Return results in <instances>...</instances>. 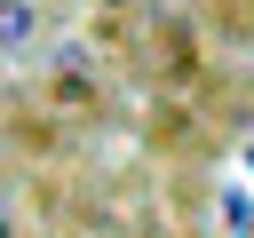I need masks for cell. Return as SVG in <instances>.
<instances>
[{
    "label": "cell",
    "mask_w": 254,
    "mask_h": 238,
    "mask_svg": "<svg viewBox=\"0 0 254 238\" xmlns=\"http://www.w3.org/2000/svg\"><path fill=\"white\" fill-rule=\"evenodd\" d=\"M40 32H48L40 0H0V56H24V48H40Z\"/></svg>",
    "instance_id": "1"
}]
</instances>
